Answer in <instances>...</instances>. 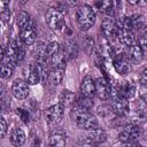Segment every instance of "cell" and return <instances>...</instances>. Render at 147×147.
Here are the masks:
<instances>
[{
  "instance_id": "cell-14",
  "label": "cell",
  "mask_w": 147,
  "mask_h": 147,
  "mask_svg": "<svg viewBox=\"0 0 147 147\" xmlns=\"http://www.w3.org/2000/svg\"><path fill=\"white\" fill-rule=\"evenodd\" d=\"M117 39H118V41H119L122 45H124V46H126V47H129V46L136 44L133 32H132L131 30L125 29V28H122V26H118Z\"/></svg>"
},
{
  "instance_id": "cell-18",
  "label": "cell",
  "mask_w": 147,
  "mask_h": 147,
  "mask_svg": "<svg viewBox=\"0 0 147 147\" xmlns=\"http://www.w3.org/2000/svg\"><path fill=\"white\" fill-rule=\"evenodd\" d=\"M25 139H26V137H25V133L22 129L15 127L10 131L9 141L14 147H21L25 142Z\"/></svg>"
},
{
  "instance_id": "cell-7",
  "label": "cell",
  "mask_w": 147,
  "mask_h": 147,
  "mask_svg": "<svg viewBox=\"0 0 147 147\" xmlns=\"http://www.w3.org/2000/svg\"><path fill=\"white\" fill-rule=\"evenodd\" d=\"M10 91H11V94H13L16 99L23 100V99L28 98L29 94H30L29 83H28L25 79L17 78V79H15V80L13 82L11 87H10Z\"/></svg>"
},
{
  "instance_id": "cell-22",
  "label": "cell",
  "mask_w": 147,
  "mask_h": 147,
  "mask_svg": "<svg viewBox=\"0 0 147 147\" xmlns=\"http://www.w3.org/2000/svg\"><path fill=\"white\" fill-rule=\"evenodd\" d=\"M65 138L62 133L54 132L49 136V147H65Z\"/></svg>"
},
{
  "instance_id": "cell-8",
  "label": "cell",
  "mask_w": 147,
  "mask_h": 147,
  "mask_svg": "<svg viewBox=\"0 0 147 147\" xmlns=\"http://www.w3.org/2000/svg\"><path fill=\"white\" fill-rule=\"evenodd\" d=\"M117 31H118V25L115 22L114 18L111 17H106L103 18L101 23V33L107 40H111L115 37H117Z\"/></svg>"
},
{
  "instance_id": "cell-9",
  "label": "cell",
  "mask_w": 147,
  "mask_h": 147,
  "mask_svg": "<svg viewBox=\"0 0 147 147\" xmlns=\"http://www.w3.org/2000/svg\"><path fill=\"white\" fill-rule=\"evenodd\" d=\"M37 38V31H36V26L34 24L24 28L22 30H20V40L25 45V46H31L34 44Z\"/></svg>"
},
{
  "instance_id": "cell-1",
  "label": "cell",
  "mask_w": 147,
  "mask_h": 147,
  "mask_svg": "<svg viewBox=\"0 0 147 147\" xmlns=\"http://www.w3.org/2000/svg\"><path fill=\"white\" fill-rule=\"evenodd\" d=\"M71 118L77 124L78 127L83 130H92L98 127V119L96 117L88 110L80 109L75 106V108L71 110Z\"/></svg>"
},
{
  "instance_id": "cell-19",
  "label": "cell",
  "mask_w": 147,
  "mask_h": 147,
  "mask_svg": "<svg viewBox=\"0 0 147 147\" xmlns=\"http://www.w3.org/2000/svg\"><path fill=\"white\" fill-rule=\"evenodd\" d=\"M62 51L67 60H72L78 54V46L74 40H67L62 46Z\"/></svg>"
},
{
  "instance_id": "cell-30",
  "label": "cell",
  "mask_w": 147,
  "mask_h": 147,
  "mask_svg": "<svg viewBox=\"0 0 147 147\" xmlns=\"http://www.w3.org/2000/svg\"><path fill=\"white\" fill-rule=\"evenodd\" d=\"M139 80H140V84H141L142 86L147 87V67H146V68H145V69L141 71Z\"/></svg>"
},
{
  "instance_id": "cell-3",
  "label": "cell",
  "mask_w": 147,
  "mask_h": 147,
  "mask_svg": "<svg viewBox=\"0 0 147 147\" xmlns=\"http://www.w3.org/2000/svg\"><path fill=\"white\" fill-rule=\"evenodd\" d=\"M141 134L140 125L134 123H129L122 127V130L118 132V140L123 144H131L134 141H138V138Z\"/></svg>"
},
{
  "instance_id": "cell-31",
  "label": "cell",
  "mask_w": 147,
  "mask_h": 147,
  "mask_svg": "<svg viewBox=\"0 0 147 147\" xmlns=\"http://www.w3.org/2000/svg\"><path fill=\"white\" fill-rule=\"evenodd\" d=\"M75 147H96L94 144H92L91 141L86 140V139H83V140H79Z\"/></svg>"
},
{
  "instance_id": "cell-11",
  "label": "cell",
  "mask_w": 147,
  "mask_h": 147,
  "mask_svg": "<svg viewBox=\"0 0 147 147\" xmlns=\"http://www.w3.org/2000/svg\"><path fill=\"white\" fill-rule=\"evenodd\" d=\"M24 77H25V80L29 83V85H36L38 84L40 80H41V76H40V72L39 70L37 69V67L33 64H29L24 68Z\"/></svg>"
},
{
  "instance_id": "cell-28",
  "label": "cell",
  "mask_w": 147,
  "mask_h": 147,
  "mask_svg": "<svg viewBox=\"0 0 147 147\" xmlns=\"http://www.w3.org/2000/svg\"><path fill=\"white\" fill-rule=\"evenodd\" d=\"M16 114H17V116L21 118V121H22L23 123L28 124V123L30 122V114H29L28 110L22 109V108H17V109H16Z\"/></svg>"
},
{
  "instance_id": "cell-10",
  "label": "cell",
  "mask_w": 147,
  "mask_h": 147,
  "mask_svg": "<svg viewBox=\"0 0 147 147\" xmlns=\"http://www.w3.org/2000/svg\"><path fill=\"white\" fill-rule=\"evenodd\" d=\"M95 94L101 100H108L110 98V87L103 77H99L95 80Z\"/></svg>"
},
{
  "instance_id": "cell-24",
  "label": "cell",
  "mask_w": 147,
  "mask_h": 147,
  "mask_svg": "<svg viewBox=\"0 0 147 147\" xmlns=\"http://www.w3.org/2000/svg\"><path fill=\"white\" fill-rule=\"evenodd\" d=\"M74 102H76V101H75V94H74L72 92L65 90V91H63V92L61 93V95H60V103H61L64 108L68 107V106L74 105Z\"/></svg>"
},
{
  "instance_id": "cell-15",
  "label": "cell",
  "mask_w": 147,
  "mask_h": 147,
  "mask_svg": "<svg viewBox=\"0 0 147 147\" xmlns=\"http://www.w3.org/2000/svg\"><path fill=\"white\" fill-rule=\"evenodd\" d=\"M113 109L116 114V116H121L124 117L130 113V106H129V101L124 98H119L116 100H113Z\"/></svg>"
},
{
  "instance_id": "cell-17",
  "label": "cell",
  "mask_w": 147,
  "mask_h": 147,
  "mask_svg": "<svg viewBox=\"0 0 147 147\" xmlns=\"http://www.w3.org/2000/svg\"><path fill=\"white\" fill-rule=\"evenodd\" d=\"M119 93L121 96L129 100L136 94V83L133 80H124L119 84Z\"/></svg>"
},
{
  "instance_id": "cell-33",
  "label": "cell",
  "mask_w": 147,
  "mask_h": 147,
  "mask_svg": "<svg viewBox=\"0 0 147 147\" xmlns=\"http://www.w3.org/2000/svg\"><path fill=\"white\" fill-rule=\"evenodd\" d=\"M126 146H127V147H141V146L138 144V141H134V142H131V144H126Z\"/></svg>"
},
{
  "instance_id": "cell-4",
  "label": "cell",
  "mask_w": 147,
  "mask_h": 147,
  "mask_svg": "<svg viewBox=\"0 0 147 147\" xmlns=\"http://www.w3.org/2000/svg\"><path fill=\"white\" fill-rule=\"evenodd\" d=\"M45 18L48 28L52 30H60L64 25V13L59 8H49Z\"/></svg>"
},
{
  "instance_id": "cell-5",
  "label": "cell",
  "mask_w": 147,
  "mask_h": 147,
  "mask_svg": "<svg viewBox=\"0 0 147 147\" xmlns=\"http://www.w3.org/2000/svg\"><path fill=\"white\" fill-rule=\"evenodd\" d=\"M113 65L117 74L126 75L132 70V62L125 53H118L113 59Z\"/></svg>"
},
{
  "instance_id": "cell-25",
  "label": "cell",
  "mask_w": 147,
  "mask_h": 147,
  "mask_svg": "<svg viewBox=\"0 0 147 147\" xmlns=\"http://www.w3.org/2000/svg\"><path fill=\"white\" fill-rule=\"evenodd\" d=\"M98 113H99L100 116H102L106 119H109V118L116 116V114H115V111L113 109V106H109V105H103V106L99 107L98 108Z\"/></svg>"
},
{
  "instance_id": "cell-20",
  "label": "cell",
  "mask_w": 147,
  "mask_h": 147,
  "mask_svg": "<svg viewBox=\"0 0 147 147\" xmlns=\"http://www.w3.org/2000/svg\"><path fill=\"white\" fill-rule=\"evenodd\" d=\"M16 24H17L18 29L22 30V29H24V28H28V26L34 24V22H33L32 17L30 16L29 13H26V11H24V10H21V11L16 15Z\"/></svg>"
},
{
  "instance_id": "cell-6",
  "label": "cell",
  "mask_w": 147,
  "mask_h": 147,
  "mask_svg": "<svg viewBox=\"0 0 147 147\" xmlns=\"http://www.w3.org/2000/svg\"><path fill=\"white\" fill-rule=\"evenodd\" d=\"M63 111H64V107L59 102L56 105H53L51 107H48L45 110V119L48 124H57L62 121L63 118Z\"/></svg>"
},
{
  "instance_id": "cell-13",
  "label": "cell",
  "mask_w": 147,
  "mask_h": 147,
  "mask_svg": "<svg viewBox=\"0 0 147 147\" xmlns=\"http://www.w3.org/2000/svg\"><path fill=\"white\" fill-rule=\"evenodd\" d=\"M125 54L127 55V57L132 63H140L144 57V49L138 42H136L127 47V51L125 52Z\"/></svg>"
},
{
  "instance_id": "cell-32",
  "label": "cell",
  "mask_w": 147,
  "mask_h": 147,
  "mask_svg": "<svg viewBox=\"0 0 147 147\" xmlns=\"http://www.w3.org/2000/svg\"><path fill=\"white\" fill-rule=\"evenodd\" d=\"M138 44L141 46V48H142V49H147V31H146V32H144V34L139 38Z\"/></svg>"
},
{
  "instance_id": "cell-16",
  "label": "cell",
  "mask_w": 147,
  "mask_h": 147,
  "mask_svg": "<svg viewBox=\"0 0 147 147\" xmlns=\"http://www.w3.org/2000/svg\"><path fill=\"white\" fill-rule=\"evenodd\" d=\"M85 139L88 140V141H91V142L94 144V145L101 144V142L106 141V139H107V132H106L103 129L95 127V129L88 130L87 136H86Z\"/></svg>"
},
{
  "instance_id": "cell-2",
  "label": "cell",
  "mask_w": 147,
  "mask_h": 147,
  "mask_svg": "<svg viewBox=\"0 0 147 147\" xmlns=\"http://www.w3.org/2000/svg\"><path fill=\"white\" fill-rule=\"evenodd\" d=\"M76 20L79 25V28L83 31L90 30L96 21V14L94 9L88 5H82L77 8L76 11Z\"/></svg>"
},
{
  "instance_id": "cell-12",
  "label": "cell",
  "mask_w": 147,
  "mask_h": 147,
  "mask_svg": "<svg viewBox=\"0 0 147 147\" xmlns=\"http://www.w3.org/2000/svg\"><path fill=\"white\" fill-rule=\"evenodd\" d=\"M80 94L87 98H93L95 94V82L90 75L85 76L80 83Z\"/></svg>"
},
{
  "instance_id": "cell-26",
  "label": "cell",
  "mask_w": 147,
  "mask_h": 147,
  "mask_svg": "<svg viewBox=\"0 0 147 147\" xmlns=\"http://www.w3.org/2000/svg\"><path fill=\"white\" fill-rule=\"evenodd\" d=\"M96 6L99 8V10L102 14H106L108 17H110V15H113L114 13V7H113V2L111 1H101V2H96Z\"/></svg>"
},
{
  "instance_id": "cell-23",
  "label": "cell",
  "mask_w": 147,
  "mask_h": 147,
  "mask_svg": "<svg viewBox=\"0 0 147 147\" xmlns=\"http://www.w3.org/2000/svg\"><path fill=\"white\" fill-rule=\"evenodd\" d=\"M75 105H76V107H78L80 109H84V110H91L94 106L92 98H87V96H84V95L78 96L76 99Z\"/></svg>"
},
{
  "instance_id": "cell-21",
  "label": "cell",
  "mask_w": 147,
  "mask_h": 147,
  "mask_svg": "<svg viewBox=\"0 0 147 147\" xmlns=\"http://www.w3.org/2000/svg\"><path fill=\"white\" fill-rule=\"evenodd\" d=\"M63 77V69H56V68H51L48 71L47 76V82L52 86H56L61 83Z\"/></svg>"
},
{
  "instance_id": "cell-27",
  "label": "cell",
  "mask_w": 147,
  "mask_h": 147,
  "mask_svg": "<svg viewBox=\"0 0 147 147\" xmlns=\"http://www.w3.org/2000/svg\"><path fill=\"white\" fill-rule=\"evenodd\" d=\"M14 71V67L7 63L1 62V67H0V76L1 78H9L13 75Z\"/></svg>"
},
{
  "instance_id": "cell-29",
  "label": "cell",
  "mask_w": 147,
  "mask_h": 147,
  "mask_svg": "<svg viewBox=\"0 0 147 147\" xmlns=\"http://www.w3.org/2000/svg\"><path fill=\"white\" fill-rule=\"evenodd\" d=\"M7 127H8L7 122H6L5 117L2 116V117L0 118V136H1V138H5V136H6V133H7V130H8Z\"/></svg>"
}]
</instances>
